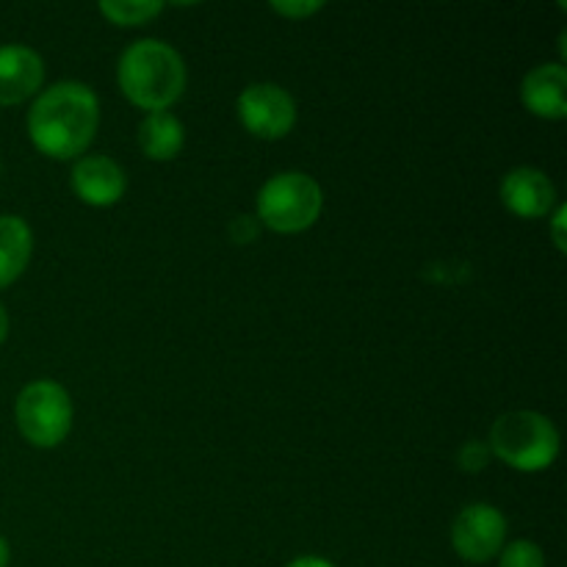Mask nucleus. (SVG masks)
I'll list each match as a JSON object with an SVG mask.
<instances>
[{
    "label": "nucleus",
    "instance_id": "nucleus-1",
    "mask_svg": "<svg viewBox=\"0 0 567 567\" xmlns=\"http://www.w3.org/2000/svg\"><path fill=\"white\" fill-rule=\"evenodd\" d=\"M100 125L97 94L78 81L44 89L28 111V136L48 158H75L92 144Z\"/></svg>",
    "mask_w": 567,
    "mask_h": 567
},
{
    "label": "nucleus",
    "instance_id": "nucleus-2",
    "mask_svg": "<svg viewBox=\"0 0 567 567\" xmlns=\"http://www.w3.org/2000/svg\"><path fill=\"white\" fill-rule=\"evenodd\" d=\"M116 81L122 94L144 111H166L186 89V64L172 44L138 39L120 55Z\"/></svg>",
    "mask_w": 567,
    "mask_h": 567
},
{
    "label": "nucleus",
    "instance_id": "nucleus-3",
    "mask_svg": "<svg viewBox=\"0 0 567 567\" xmlns=\"http://www.w3.org/2000/svg\"><path fill=\"white\" fill-rule=\"evenodd\" d=\"M487 449L509 468L537 474L551 468L559 457V432L548 415L535 410H513L496 419Z\"/></svg>",
    "mask_w": 567,
    "mask_h": 567
},
{
    "label": "nucleus",
    "instance_id": "nucleus-4",
    "mask_svg": "<svg viewBox=\"0 0 567 567\" xmlns=\"http://www.w3.org/2000/svg\"><path fill=\"white\" fill-rule=\"evenodd\" d=\"M321 208H324V192L305 172H280L269 177L258 194V219L282 236L313 227Z\"/></svg>",
    "mask_w": 567,
    "mask_h": 567
},
{
    "label": "nucleus",
    "instance_id": "nucleus-5",
    "mask_svg": "<svg viewBox=\"0 0 567 567\" xmlns=\"http://www.w3.org/2000/svg\"><path fill=\"white\" fill-rule=\"evenodd\" d=\"M14 419L31 446L55 449L72 430L70 393L53 380L28 382L14 402Z\"/></svg>",
    "mask_w": 567,
    "mask_h": 567
},
{
    "label": "nucleus",
    "instance_id": "nucleus-6",
    "mask_svg": "<svg viewBox=\"0 0 567 567\" xmlns=\"http://www.w3.org/2000/svg\"><path fill=\"white\" fill-rule=\"evenodd\" d=\"M238 120L255 138L277 142L297 125V103L277 83H249L238 94Z\"/></svg>",
    "mask_w": 567,
    "mask_h": 567
},
{
    "label": "nucleus",
    "instance_id": "nucleus-7",
    "mask_svg": "<svg viewBox=\"0 0 567 567\" xmlns=\"http://www.w3.org/2000/svg\"><path fill=\"white\" fill-rule=\"evenodd\" d=\"M507 540V518L493 504H468L452 524V546L465 563H491Z\"/></svg>",
    "mask_w": 567,
    "mask_h": 567
},
{
    "label": "nucleus",
    "instance_id": "nucleus-8",
    "mask_svg": "<svg viewBox=\"0 0 567 567\" xmlns=\"http://www.w3.org/2000/svg\"><path fill=\"white\" fill-rule=\"evenodd\" d=\"M72 192L92 208H111L127 188L125 169L109 155H86L72 166Z\"/></svg>",
    "mask_w": 567,
    "mask_h": 567
},
{
    "label": "nucleus",
    "instance_id": "nucleus-9",
    "mask_svg": "<svg viewBox=\"0 0 567 567\" xmlns=\"http://www.w3.org/2000/svg\"><path fill=\"white\" fill-rule=\"evenodd\" d=\"M502 203L520 219H540L557 208V188L546 172L518 166L502 181Z\"/></svg>",
    "mask_w": 567,
    "mask_h": 567
},
{
    "label": "nucleus",
    "instance_id": "nucleus-10",
    "mask_svg": "<svg viewBox=\"0 0 567 567\" xmlns=\"http://www.w3.org/2000/svg\"><path fill=\"white\" fill-rule=\"evenodd\" d=\"M44 81L42 55L25 44H0V105L33 97Z\"/></svg>",
    "mask_w": 567,
    "mask_h": 567
},
{
    "label": "nucleus",
    "instance_id": "nucleus-11",
    "mask_svg": "<svg viewBox=\"0 0 567 567\" xmlns=\"http://www.w3.org/2000/svg\"><path fill=\"white\" fill-rule=\"evenodd\" d=\"M520 100L540 120H565L567 116V72L559 64H540L520 83Z\"/></svg>",
    "mask_w": 567,
    "mask_h": 567
},
{
    "label": "nucleus",
    "instance_id": "nucleus-12",
    "mask_svg": "<svg viewBox=\"0 0 567 567\" xmlns=\"http://www.w3.org/2000/svg\"><path fill=\"white\" fill-rule=\"evenodd\" d=\"M33 252V233L20 216H0V288L11 286L25 271Z\"/></svg>",
    "mask_w": 567,
    "mask_h": 567
},
{
    "label": "nucleus",
    "instance_id": "nucleus-13",
    "mask_svg": "<svg viewBox=\"0 0 567 567\" xmlns=\"http://www.w3.org/2000/svg\"><path fill=\"white\" fill-rule=\"evenodd\" d=\"M186 131L169 111H153L138 125V147L150 161H172L183 150Z\"/></svg>",
    "mask_w": 567,
    "mask_h": 567
},
{
    "label": "nucleus",
    "instance_id": "nucleus-14",
    "mask_svg": "<svg viewBox=\"0 0 567 567\" xmlns=\"http://www.w3.org/2000/svg\"><path fill=\"white\" fill-rule=\"evenodd\" d=\"M97 9L114 25H144L164 11V3L158 0H103Z\"/></svg>",
    "mask_w": 567,
    "mask_h": 567
},
{
    "label": "nucleus",
    "instance_id": "nucleus-15",
    "mask_svg": "<svg viewBox=\"0 0 567 567\" xmlns=\"http://www.w3.org/2000/svg\"><path fill=\"white\" fill-rule=\"evenodd\" d=\"M498 567H546V554L537 543L515 540L507 548H502Z\"/></svg>",
    "mask_w": 567,
    "mask_h": 567
},
{
    "label": "nucleus",
    "instance_id": "nucleus-16",
    "mask_svg": "<svg viewBox=\"0 0 567 567\" xmlns=\"http://www.w3.org/2000/svg\"><path fill=\"white\" fill-rule=\"evenodd\" d=\"M491 449H487V443H480V441H468L463 449H460L457 460H460V468L468 471V474H480V471L487 468V463H491Z\"/></svg>",
    "mask_w": 567,
    "mask_h": 567
},
{
    "label": "nucleus",
    "instance_id": "nucleus-17",
    "mask_svg": "<svg viewBox=\"0 0 567 567\" xmlns=\"http://www.w3.org/2000/svg\"><path fill=\"white\" fill-rule=\"evenodd\" d=\"M324 6L316 3V0H275L271 3V11H277L280 17H291V20H305V17L316 14Z\"/></svg>",
    "mask_w": 567,
    "mask_h": 567
},
{
    "label": "nucleus",
    "instance_id": "nucleus-18",
    "mask_svg": "<svg viewBox=\"0 0 567 567\" xmlns=\"http://www.w3.org/2000/svg\"><path fill=\"white\" fill-rule=\"evenodd\" d=\"M567 208L565 205H557L554 208V219H551V238L557 244L559 252H567V238H565V225H567Z\"/></svg>",
    "mask_w": 567,
    "mask_h": 567
},
{
    "label": "nucleus",
    "instance_id": "nucleus-19",
    "mask_svg": "<svg viewBox=\"0 0 567 567\" xmlns=\"http://www.w3.org/2000/svg\"><path fill=\"white\" fill-rule=\"evenodd\" d=\"M286 567H336V565L327 563V559H321V557H297L293 563H288Z\"/></svg>",
    "mask_w": 567,
    "mask_h": 567
},
{
    "label": "nucleus",
    "instance_id": "nucleus-20",
    "mask_svg": "<svg viewBox=\"0 0 567 567\" xmlns=\"http://www.w3.org/2000/svg\"><path fill=\"white\" fill-rule=\"evenodd\" d=\"M9 559H11V548L9 543H6V537L0 535V567H9Z\"/></svg>",
    "mask_w": 567,
    "mask_h": 567
},
{
    "label": "nucleus",
    "instance_id": "nucleus-21",
    "mask_svg": "<svg viewBox=\"0 0 567 567\" xmlns=\"http://www.w3.org/2000/svg\"><path fill=\"white\" fill-rule=\"evenodd\" d=\"M6 336H9V313H6V308L0 305V343L6 341Z\"/></svg>",
    "mask_w": 567,
    "mask_h": 567
}]
</instances>
